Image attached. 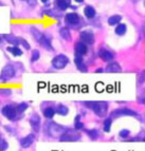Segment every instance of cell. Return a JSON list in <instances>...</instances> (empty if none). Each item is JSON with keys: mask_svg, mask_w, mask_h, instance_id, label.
<instances>
[{"mask_svg": "<svg viewBox=\"0 0 145 151\" xmlns=\"http://www.w3.org/2000/svg\"><path fill=\"white\" fill-rule=\"evenodd\" d=\"M86 106L100 117H104L108 110V104L106 101H86Z\"/></svg>", "mask_w": 145, "mask_h": 151, "instance_id": "1", "label": "cell"}, {"mask_svg": "<svg viewBox=\"0 0 145 151\" xmlns=\"http://www.w3.org/2000/svg\"><path fill=\"white\" fill-rule=\"evenodd\" d=\"M31 32L33 34L34 38L39 42V45H43V48L47 49V50H53V47H52V45H51V40H50L43 33H40L35 28H31Z\"/></svg>", "mask_w": 145, "mask_h": 151, "instance_id": "2", "label": "cell"}, {"mask_svg": "<svg viewBox=\"0 0 145 151\" xmlns=\"http://www.w3.org/2000/svg\"><path fill=\"white\" fill-rule=\"evenodd\" d=\"M46 130H47V133L50 136H57V135L64 134L65 132L68 131V129L64 128V127H61V126H58V125L55 123H51L47 125Z\"/></svg>", "mask_w": 145, "mask_h": 151, "instance_id": "3", "label": "cell"}, {"mask_svg": "<svg viewBox=\"0 0 145 151\" xmlns=\"http://www.w3.org/2000/svg\"><path fill=\"white\" fill-rule=\"evenodd\" d=\"M69 63V59L66 55L64 54H59V55L55 56L52 60V65L55 69H64L67 65Z\"/></svg>", "mask_w": 145, "mask_h": 151, "instance_id": "4", "label": "cell"}, {"mask_svg": "<svg viewBox=\"0 0 145 151\" xmlns=\"http://www.w3.org/2000/svg\"><path fill=\"white\" fill-rule=\"evenodd\" d=\"M14 76H15V69H14V67L12 65H6L4 68L2 69V71H1L0 77L2 78L5 83V81L12 79Z\"/></svg>", "mask_w": 145, "mask_h": 151, "instance_id": "5", "label": "cell"}, {"mask_svg": "<svg viewBox=\"0 0 145 151\" xmlns=\"http://www.w3.org/2000/svg\"><path fill=\"white\" fill-rule=\"evenodd\" d=\"M120 116H138V113L128 108L117 109L111 112V117H120Z\"/></svg>", "mask_w": 145, "mask_h": 151, "instance_id": "6", "label": "cell"}, {"mask_svg": "<svg viewBox=\"0 0 145 151\" xmlns=\"http://www.w3.org/2000/svg\"><path fill=\"white\" fill-rule=\"evenodd\" d=\"M3 115L6 117V119H11V121H13V119H16V114H17V111H16V108L12 106H4L1 110Z\"/></svg>", "mask_w": 145, "mask_h": 151, "instance_id": "7", "label": "cell"}, {"mask_svg": "<svg viewBox=\"0 0 145 151\" xmlns=\"http://www.w3.org/2000/svg\"><path fill=\"white\" fill-rule=\"evenodd\" d=\"M79 139H81V135H79V134L72 133V132H70L69 130L59 136V141L61 142H75V141H79Z\"/></svg>", "mask_w": 145, "mask_h": 151, "instance_id": "8", "label": "cell"}, {"mask_svg": "<svg viewBox=\"0 0 145 151\" xmlns=\"http://www.w3.org/2000/svg\"><path fill=\"white\" fill-rule=\"evenodd\" d=\"M79 37H81L82 41L85 42L86 45H92L94 42V36L90 31H83V32H81Z\"/></svg>", "mask_w": 145, "mask_h": 151, "instance_id": "9", "label": "cell"}, {"mask_svg": "<svg viewBox=\"0 0 145 151\" xmlns=\"http://www.w3.org/2000/svg\"><path fill=\"white\" fill-rule=\"evenodd\" d=\"M79 16L77 15L76 13H68L66 16H65V21H66L67 24L69 25H76L79 22Z\"/></svg>", "mask_w": 145, "mask_h": 151, "instance_id": "10", "label": "cell"}, {"mask_svg": "<svg viewBox=\"0 0 145 151\" xmlns=\"http://www.w3.org/2000/svg\"><path fill=\"white\" fill-rule=\"evenodd\" d=\"M2 37H3V39L6 41V42L10 43V45H14V47H18V45L21 43L20 39H19V38H17L16 36L12 35V34H4Z\"/></svg>", "mask_w": 145, "mask_h": 151, "instance_id": "11", "label": "cell"}, {"mask_svg": "<svg viewBox=\"0 0 145 151\" xmlns=\"http://www.w3.org/2000/svg\"><path fill=\"white\" fill-rule=\"evenodd\" d=\"M88 48H87V45L83 41H79L75 45V53L79 56H83L87 53Z\"/></svg>", "mask_w": 145, "mask_h": 151, "instance_id": "12", "label": "cell"}, {"mask_svg": "<svg viewBox=\"0 0 145 151\" xmlns=\"http://www.w3.org/2000/svg\"><path fill=\"white\" fill-rule=\"evenodd\" d=\"M34 142V135L33 134H29L26 137L20 139V145L22 148H29V147L32 146V144Z\"/></svg>", "mask_w": 145, "mask_h": 151, "instance_id": "13", "label": "cell"}, {"mask_svg": "<svg viewBox=\"0 0 145 151\" xmlns=\"http://www.w3.org/2000/svg\"><path fill=\"white\" fill-rule=\"evenodd\" d=\"M30 124H31V127L34 129V131H38L39 127H40V117H39V115L33 114L30 119Z\"/></svg>", "mask_w": 145, "mask_h": 151, "instance_id": "14", "label": "cell"}, {"mask_svg": "<svg viewBox=\"0 0 145 151\" xmlns=\"http://www.w3.org/2000/svg\"><path fill=\"white\" fill-rule=\"evenodd\" d=\"M74 63H75V65H76V68L79 69L81 72H87V68H86V65H85L84 60H83L82 56L75 55V58H74Z\"/></svg>", "mask_w": 145, "mask_h": 151, "instance_id": "15", "label": "cell"}, {"mask_svg": "<svg viewBox=\"0 0 145 151\" xmlns=\"http://www.w3.org/2000/svg\"><path fill=\"white\" fill-rule=\"evenodd\" d=\"M99 56L102 58L104 61H111L113 59V55L112 53H110L109 51L105 50V49H102V50H100L99 52Z\"/></svg>", "mask_w": 145, "mask_h": 151, "instance_id": "16", "label": "cell"}, {"mask_svg": "<svg viewBox=\"0 0 145 151\" xmlns=\"http://www.w3.org/2000/svg\"><path fill=\"white\" fill-rule=\"evenodd\" d=\"M71 4V0H57L56 1V6L61 11H65L70 6Z\"/></svg>", "mask_w": 145, "mask_h": 151, "instance_id": "17", "label": "cell"}, {"mask_svg": "<svg viewBox=\"0 0 145 151\" xmlns=\"http://www.w3.org/2000/svg\"><path fill=\"white\" fill-rule=\"evenodd\" d=\"M106 71H107V72H111V73H118V72H121V71H122V69H121V67H120L119 63H110L109 65H107Z\"/></svg>", "mask_w": 145, "mask_h": 151, "instance_id": "18", "label": "cell"}, {"mask_svg": "<svg viewBox=\"0 0 145 151\" xmlns=\"http://www.w3.org/2000/svg\"><path fill=\"white\" fill-rule=\"evenodd\" d=\"M84 14L88 19H92L95 16V10L90 5H87L86 8L84 9Z\"/></svg>", "mask_w": 145, "mask_h": 151, "instance_id": "19", "label": "cell"}, {"mask_svg": "<svg viewBox=\"0 0 145 151\" xmlns=\"http://www.w3.org/2000/svg\"><path fill=\"white\" fill-rule=\"evenodd\" d=\"M6 51H8L9 53L12 54L13 56H15V57L22 55V51L18 48V47H14V45L13 47H8V48H6Z\"/></svg>", "mask_w": 145, "mask_h": 151, "instance_id": "20", "label": "cell"}, {"mask_svg": "<svg viewBox=\"0 0 145 151\" xmlns=\"http://www.w3.org/2000/svg\"><path fill=\"white\" fill-rule=\"evenodd\" d=\"M126 30H127V28H126V24H124V23H119V25H117V28H115V32L117 35L119 36H122L124 35L125 33H126Z\"/></svg>", "mask_w": 145, "mask_h": 151, "instance_id": "21", "label": "cell"}, {"mask_svg": "<svg viewBox=\"0 0 145 151\" xmlns=\"http://www.w3.org/2000/svg\"><path fill=\"white\" fill-rule=\"evenodd\" d=\"M121 20H122V17H121L120 15H113V16H111V17L108 18V24L109 25L119 24Z\"/></svg>", "mask_w": 145, "mask_h": 151, "instance_id": "22", "label": "cell"}, {"mask_svg": "<svg viewBox=\"0 0 145 151\" xmlns=\"http://www.w3.org/2000/svg\"><path fill=\"white\" fill-rule=\"evenodd\" d=\"M59 34L65 40H71V34H70V31L68 30V28H63L59 31Z\"/></svg>", "mask_w": 145, "mask_h": 151, "instance_id": "23", "label": "cell"}, {"mask_svg": "<svg viewBox=\"0 0 145 151\" xmlns=\"http://www.w3.org/2000/svg\"><path fill=\"white\" fill-rule=\"evenodd\" d=\"M54 114H55V110L52 107H48V108H46L43 110V115L47 119H52L54 116Z\"/></svg>", "mask_w": 145, "mask_h": 151, "instance_id": "24", "label": "cell"}, {"mask_svg": "<svg viewBox=\"0 0 145 151\" xmlns=\"http://www.w3.org/2000/svg\"><path fill=\"white\" fill-rule=\"evenodd\" d=\"M68 112H69V109L67 108L66 106H64V105H58V106H57V113H58L59 115L65 116L68 114Z\"/></svg>", "mask_w": 145, "mask_h": 151, "instance_id": "25", "label": "cell"}, {"mask_svg": "<svg viewBox=\"0 0 145 151\" xmlns=\"http://www.w3.org/2000/svg\"><path fill=\"white\" fill-rule=\"evenodd\" d=\"M86 133H87V135L89 136L91 139H97V136H99V132H97V130H95V129L86 130Z\"/></svg>", "mask_w": 145, "mask_h": 151, "instance_id": "26", "label": "cell"}, {"mask_svg": "<svg viewBox=\"0 0 145 151\" xmlns=\"http://www.w3.org/2000/svg\"><path fill=\"white\" fill-rule=\"evenodd\" d=\"M111 124H112V121L110 117L106 119L104 121V131L105 132H110V129H111Z\"/></svg>", "mask_w": 145, "mask_h": 151, "instance_id": "27", "label": "cell"}, {"mask_svg": "<svg viewBox=\"0 0 145 151\" xmlns=\"http://www.w3.org/2000/svg\"><path fill=\"white\" fill-rule=\"evenodd\" d=\"M74 127H75L76 130H82V129L84 128V124L79 121V115H77L76 117H75V124H74Z\"/></svg>", "mask_w": 145, "mask_h": 151, "instance_id": "28", "label": "cell"}, {"mask_svg": "<svg viewBox=\"0 0 145 151\" xmlns=\"http://www.w3.org/2000/svg\"><path fill=\"white\" fill-rule=\"evenodd\" d=\"M27 108H28V105H27L26 103H21V104H19L17 107H16V111H17V112H19V113H22L23 111H26Z\"/></svg>", "mask_w": 145, "mask_h": 151, "instance_id": "29", "label": "cell"}, {"mask_svg": "<svg viewBox=\"0 0 145 151\" xmlns=\"http://www.w3.org/2000/svg\"><path fill=\"white\" fill-rule=\"evenodd\" d=\"M39 57H40V54H39V51L35 50L32 53V56H31V61L32 63H35V61H37L39 59Z\"/></svg>", "mask_w": 145, "mask_h": 151, "instance_id": "30", "label": "cell"}, {"mask_svg": "<svg viewBox=\"0 0 145 151\" xmlns=\"http://www.w3.org/2000/svg\"><path fill=\"white\" fill-rule=\"evenodd\" d=\"M129 134H130V131L129 130H127V129H123V130L120 131L119 135L121 136L122 139H127L128 136H129Z\"/></svg>", "mask_w": 145, "mask_h": 151, "instance_id": "31", "label": "cell"}, {"mask_svg": "<svg viewBox=\"0 0 145 151\" xmlns=\"http://www.w3.org/2000/svg\"><path fill=\"white\" fill-rule=\"evenodd\" d=\"M0 94L3 96H8V95H11L12 94V90L9 88H1L0 89Z\"/></svg>", "mask_w": 145, "mask_h": 151, "instance_id": "32", "label": "cell"}, {"mask_svg": "<svg viewBox=\"0 0 145 151\" xmlns=\"http://www.w3.org/2000/svg\"><path fill=\"white\" fill-rule=\"evenodd\" d=\"M6 148H8V143L4 139H0V151H4Z\"/></svg>", "mask_w": 145, "mask_h": 151, "instance_id": "33", "label": "cell"}, {"mask_svg": "<svg viewBox=\"0 0 145 151\" xmlns=\"http://www.w3.org/2000/svg\"><path fill=\"white\" fill-rule=\"evenodd\" d=\"M22 1H26L31 6H35V5L37 4V0H22Z\"/></svg>", "mask_w": 145, "mask_h": 151, "instance_id": "34", "label": "cell"}, {"mask_svg": "<svg viewBox=\"0 0 145 151\" xmlns=\"http://www.w3.org/2000/svg\"><path fill=\"white\" fill-rule=\"evenodd\" d=\"M20 41H21V43H22V45L27 49V50H30L31 47H30V45L28 43V41L25 40V39H20Z\"/></svg>", "mask_w": 145, "mask_h": 151, "instance_id": "35", "label": "cell"}, {"mask_svg": "<svg viewBox=\"0 0 145 151\" xmlns=\"http://www.w3.org/2000/svg\"><path fill=\"white\" fill-rule=\"evenodd\" d=\"M95 72H97V73H101V72H104V70H103L102 68H100V69H97V70L95 71Z\"/></svg>", "mask_w": 145, "mask_h": 151, "instance_id": "36", "label": "cell"}, {"mask_svg": "<svg viewBox=\"0 0 145 151\" xmlns=\"http://www.w3.org/2000/svg\"><path fill=\"white\" fill-rule=\"evenodd\" d=\"M3 40H4V39H3V37H2V36H0V43H2Z\"/></svg>", "mask_w": 145, "mask_h": 151, "instance_id": "37", "label": "cell"}, {"mask_svg": "<svg viewBox=\"0 0 145 151\" xmlns=\"http://www.w3.org/2000/svg\"><path fill=\"white\" fill-rule=\"evenodd\" d=\"M74 1H75V2H79V3H82V2H83V1H84V0H74Z\"/></svg>", "mask_w": 145, "mask_h": 151, "instance_id": "38", "label": "cell"}, {"mask_svg": "<svg viewBox=\"0 0 145 151\" xmlns=\"http://www.w3.org/2000/svg\"><path fill=\"white\" fill-rule=\"evenodd\" d=\"M40 1H41L43 3H47V2L49 1V0H40Z\"/></svg>", "mask_w": 145, "mask_h": 151, "instance_id": "39", "label": "cell"}, {"mask_svg": "<svg viewBox=\"0 0 145 151\" xmlns=\"http://www.w3.org/2000/svg\"><path fill=\"white\" fill-rule=\"evenodd\" d=\"M0 83H4V81H3V79L1 77H0Z\"/></svg>", "mask_w": 145, "mask_h": 151, "instance_id": "40", "label": "cell"}, {"mask_svg": "<svg viewBox=\"0 0 145 151\" xmlns=\"http://www.w3.org/2000/svg\"><path fill=\"white\" fill-rule=\"evenodd\" d=\"M0 5H3V3H2V2H1V1H0Z\"/></svg>", "mask_w": 145, "mask_h": 151, "instance_id": "41", "label": "cell"}]
</instances>
